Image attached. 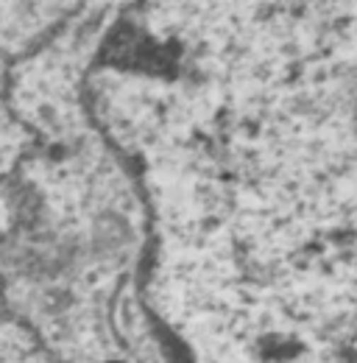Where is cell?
Masks as SVG:
<instances>
[{
    "instance_id": "cell-1",
    "label": "cell",
    "mask_w": 357,
    "mask_h": 363,
    "mask_svg": "<svg viewBox=\"0 0 357 363\" xmlns=\"http://www.w3.org/2000/svg\"><path fill=\"white\" fill-rule=\"evenodd\" d=\"M109 363H120V361H109Z\"/></svg>"
}]
</instances>
